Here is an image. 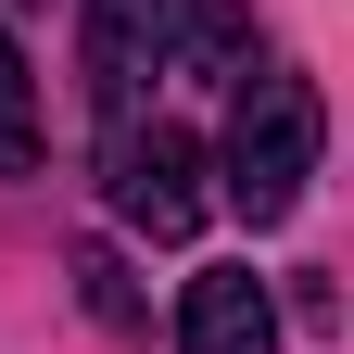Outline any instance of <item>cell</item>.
Segmentation results:
<instances>
[{
  "label": "cell",
  "instance_id": "6da1fadb",
  "mask_svg": "<svg viewBox=\"0 0 354 354\" xmlns=\"http://www.w3.org/2000/svg\"><path fill=\"white\" fill-rule=\"evenodd\" d=\"M317 88L304 76H241V114H228V203L253 215V228H279V215L304 203V177H317Z\"/></svg>",
  "mask_w": 354,
  "mask_h": 354
},
{
  "label": "cell",
  "instance_id": "7a4b0ae2",
  "mask_svg": "<svg viewBox=\"0 0 354 354\" xmlns=\"http://www.w3.org/2000/svg\"><path fill=\"white\" fill-rule=\"evenodd\" d=\"M102 190H114V215L140 241H190L203 228V140L190 127H102Z\"/></svg>",
  "mask_w": 354,
  "mask_h": 354
},
{
  "label": "cell",
  "instance_id": "3957f363",
  "mask_svg": "<svg viewBox=\"0 0 354 354\" xmlns=\"http://www.w3.org/2000/svg\"><path fill=\"white\" fill-rule=\"evenodd\" d=\"M177 51V0H88V102L102 127H140V88Z\"/></svg>",
  "mask_w": 354,
  "mask_h": 354
},
{
  "label": "cell",
  "instance_id": "277c9868",
  "mask_svg": "<svg viewBox=\"0 0 354 354\" xmlns=\"http://www.w3.org/2000/svg\"><path fill=\"white\" fill-rule=\"evenodd\" d=\"M177 342L190 354H279V291L253 266H203L190 304H177Z\"/></svg>",
  "mask_w": 354,
  "mask_h": 354
},
{
  "label": "cell",
  "instance_id": "5b68a950",
  "mask_svg": "<svg viewBox=\"0 0 354 354\" xmlns=\"http://www.w3.org/2000/svg\"><path fill=\"white\" fill-rule=\"evenodd\" d=\"M190 76H253V0H177V51Z\"/></svg>",
  "mask_w": 354,
  "mask_h": 354
},
{
  "label": "cell",
  "instance_id": "8992f818",
  "mask_svg": "<svg viewBox=\"0 0 354 354\" xmlns=\"http://www.w3.org/2000/svg\"><path fill=\"white\" fill-rule=\"evenodd\" d=\"M38 165V76H26V51L0 38V177H26Z\"/></svg>",
  "mask_w": 354,
  "mask_h": 354
},
{
  "label": "cell",
  "instance_id": "52a82bcc",
  "mask_svg": "<svg viewBox=\"0 0 354 354\" xmlns=\"http://www.w3.org/2000/svg\"><path fill=\"white\" fill-rule=\"evenodd\" d=\"M76 279H88V317L140 329V291H127V266H114V253H76Z\"/></svg>",
  "mask_w": 354,
  "mask_h": 354
}]
</instances>
